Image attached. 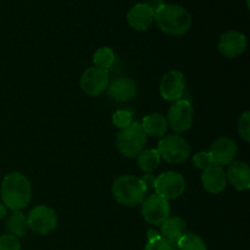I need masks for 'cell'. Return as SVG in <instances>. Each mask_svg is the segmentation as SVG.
Masks as SVG:
<instances>
[{"label": "cell", "instance_id": "8992f818", "mask_svg": "<svg viewBox=\"0 0 250 250\" xmlns=\"http://www.w3.org/2000/svg\"><path fill=\"white\" fill-rule=\"evenodd\" d=\"M186 182L181 173L167 171L159 175L155 180V194L166 200L177 199L185 193Z\"/></svg>", "mask_w": 250, "mask_h": 250}, {"label": "cell", "instance_id": "cb8c5ba5", "mask_svg": "<svg viewBox=\"0 0 250 250\" xmlns=\"http://www.w3.org/2000/svg\"><path fill=\"white\" fill-rule=\"evenodd\" d=\"M112 122L115 126L120 129H124L128 127L129 125L133 122V117H132V112L129 110L121 109L117 110L114 115H112Z\"/></svg>", "mask_w": 250, "mask_h": 250}, {"label": "cell", "instance_id": "ba28073f", "mask_svg": "<svg viewBox=\"0 0 250 250\" xmlns=\"http://www.w3.org/2000/svg\"><path fill=\"white\" fill-rule=\"evenodd\" d=\"M142 215L148 224L159 226L170 217V203L158 194L149 195L142 202Z\"/></svg>", "mask_w": 250, "mask_h": 250}, {"label": "cell", "instance_id": "f546056e", "mask_svg": "<svg viewBox=\"0 0 250 250\" xmlns=\"http://www.w3.org/2000/svg\"><path fill=\"white\" fill-rule=\"evenodd\" d=\"M146 4H148V6L150 7L154 11V14H155V12H158L159 10L165 5V2H164V0H148Z\"/></svg>", "mask_w": 250, "mask_h": 250}, {"label": "cell", "instance_id": "83f0119b", "mask_svg": "<svg viewBox=\"0 0 250 250\" xmlns=\"http://www.w3.org/2000/svg\"><path fill=\"white\" fill-rule=\"evenodd\" d=\"M193 164L197 168L204 170L208 166L211 165V158H210L209 151H199V153L193 155Z\"/></svg>", "mask_w": 250, "mask_h": 250}, {"label": "cell", "instance_id": "6da1fadb", "mask_svg": "<svg viewBox=\"0 0 250 250\" xmlns=\"http://www.w3.org/2000/svg\"><path fill=\"white\" fill-rule=\"evenodd\" d=\"M32 198L31 182L24 175L14 172L1 182L2 204L14 211H20L29 204Z\"/></svg>", "mask_w": 250, "mask_h": 250}, {"label": "cell", "instance_id": "9a60e30c", "mask_svg": "<svg viewBox=\"0 0 250 250\" xmlns=\"http://www.w3.org/2000/svg\"><path fill=\"white\" fill-rule=\"evenodd\" d=\"M202 183L210 194H220L227 186L226 172L221 166L211 164L203 170Z\"/></svg>", "mask_w": 250, "mask_h": 250}, {"label": "cell", "instance_id": "ffe728a7", "mask_svg": "<svg viewBox=\"0 0 250 250\" xmlns=\"http://www.w3.org/2000/svg\"><path fill=\"white\" fill-rule=\"evenodd\" d=\"M6 229L9 231V234L16 237V238H21L27 233L28 229V224H27V217L24 216L23 212L21 211H14L10 217L7 219Z\"/></svg>", "mask_w": 250, "mask_h": 250}, {"label": "cell", "instance_id": "603a6c76", "mask_svg": "<svg viewBox=\"0 0 250 250\" xmlns=\"http://www.w3.org/2000/svg\"><path fill=\"white\" fill-rule=\"evenodd\" d=\"M177 250H208L204 239L195 233H185L177 244Z\"/></svg>", "mask_w": 250, "mask_h": 250}, {"label": "cell", "instance_id": "9c48e42d", "mask_svg": "<svg viewBox=\"0 0 250 250\" xmlns=\"http://www.w3.org/2000/svg\"><path fill=\"white\" fill-rule=\"evenodd\" d=\"M28 227L38 234H48L58 226V216L51 208L45 205L36 207L27 216Z\"/></svg>", "mask_w": 250, "mask_h": 250}, {"label": "cell", "instance_id": "4316f807", "mask_svg": "<svg viewBox=\"0 0 250 250\" xmlns=\"http://www.w3.org/2000/svg\"><path fill=\"white\" fill-rule=\"evenodd\" d=\"M144 250H177V248L160 236L153 241H148Z\"/></svg>", "mask_w": 250, "mask_h": 250}, {"label": "cell", "instance_id": "7402d4cb", "mask_svg": "<svg viewBox=\"0 0 250 250\" xmlns=\"http://www.w3.org/2000/svg\"><path fill=\"white\" fill-rule=\"evenodd\" d=\"M93 62L97 67L109 71L115 62V53L112 51V49L107 48V46L99 48L94 53Z\"/></svg>", "mask_w": 250, "mask_h": 250}, {"label": "cell", "instance_id": "7a4b0ae2", "mask_svg": "<svg viewBox=\"0 0 250 250\" xmlns=\"http://www.w3.org/2000/svg\"><path fill=\"white\" fill-rule=\"evenodd\" d=\"M154 21L164 33L182 36L192 27V15L181 5L165 4L158 12H155Z\"/></svg>", "mask_w": 250, "mask_h": 250}, {"label": "cell", "instance_id": "5b68a950", "mask_svg": "<svg viewBox=\"0 0 250 250\" xmlns=\"http://www.w3.org/2000/svg\"><path fill=\"white\" fill-rule=\"evenodd\" d=\"M158 153L160 158L170 164H182L189 158L190 146L188 142L178 134L166 136L159 142Z\"/></svg>", "mask_w": 250, "mask_h": 250}, {"label": "cell", "instance_id": "5bb4252c", "mask_svg": "<svg viewBox=\"0 0 250 250\" xmlns=\"http://www.w3.org/2000/svg\"><path fill=\"white\" fill-rule=\"evenodd\" d=\"M107 94L117 103H126L137 95V84L128 77H119L107 85Z\"/></svg>", "mask_w": 250, "mask_h": 250}, {"label": "cell", "instance_id": "e0dca14e", "mask_svg": "<svg viewBox=\"0 0 250 250\" xmlns=\"http://www.w3.org/2000/svg\"><path fill=\"white\" fill-rule=\"evenodd\" d=\"M227 182L237 190H248L250 188V168L246 161H233L226 172Z\"/></svg>", "mask_w": 250, "mask_h": 250}, {"label": "cell", "instance_id": "d6986e66", "mask_svg": "<svg viewBox=\"0 0 250 250\" xmlns=\"http://www.w3.org/2000/svg\"><path fill=\"white\" fill-rule=\"evenodd\" d=\"M141 126L146 136L160 138V137L165 136L168 125L165 117L161 116L160 114H149L144 117Z\"/></svg>", "mask_w": 250, "mask_h": 250}, {"label": "cell", "instance_id": "8fae6325", "mask_svg": "<svg viewBox=\"0 0 250 250\" xmlns=\"http://www.w3.org/2000/svg\"><path fill=\"white\" fill-rule=\"evenodd\" d=\"M209 154L211 158V164L222 167L224 165H229L233 163L238 154V146L233 139L229 137H221L212 143Z\"/></svg>", "mask_w": 250, "mask_h": 250}, {"label": "cell", "instance_id": "3957f363", "mask_svg": "<svg viewBox=\"0 0 250 250\" xmlns=\"http://www.w3.org/2000/svg\"><path fill=\"white\" fill-rule=\"evenodd\" d=\"M148 190L142 183L141 178L131 175H124L112 185V195L119 204L124 207H136L146 198Z\"/></svg>", "mask_w": 250, "mask_h": 250}, {"label": "cell", "instance_id": "44dd1931", "mask_svg": "<svg viewBox=\"0 0 250 250\" xmlns=\"http://www.w3.org/2000/svg\"><path fill=\"white\" fill-rule=\"evenodd\" d=\"M160 155H159L156 149H148V150H143L138 155V167L141 168L143 172L151 173L158 166L160 165Z\"/></svg>", "mask_w": 250, "mask_h": 250}, {"label": "cell", "instance_id": "f1b7e54d", "mask_svg": "<svg viewBox=\"0 0 250 250\" xmlns=\"http://www.w3.org/2000/svg\"><path fill=\"white\" fill-rule=\"evenodd\" d=\"M155 180L156 177H154L151 173H146V175H143V177L141 178L142 183H143V186L146 187V190L154 189V187H155Z\"/></svg>", "mask_w": 250, "mask_h": 250}, {"label": "cell", "instance_id": "52a82bcc", "mask_svg": "<svg viewBox=\"0 0 250 250\" xmlns=\"http://www.w3.org/2000/svg\"><path fill=\"white\" fill-rule=\"evenodd\" d=\"M194 110L187 99H180L173 103L168 109L167 125L176 133H182L192 127Z\"/></svg>", "mask_w": 250, "mask_h": 250}, {"label": "cell", "instance_id": "ac0fdd59", "mask_svg": "<svg viewBox=\"0 0 250 250\" xmlns=\"http://www.w3.org/2000/svg\"><path fill=\"white\" fill-rule=\"evenodd\" d=\"M186 233V222L182 217L173 216L168 217L166 221L161 224V233L160 236L167 242H170L172 246L177 247L178 242Z\"/></svg>", "mask_w": 250, "mask_h": 250}, {"label": "cell", "instance_id": "d4e9b609", "mask_svg": "<svg viewBox=\"0 0 250 250\" xmlns=\"http://www.w3.org/2000/svg\"><path fill=\"white\" fill-rule=\"evenodd\" d=\"M238 132L246 142H250V112L246 111L238 120Z\"/></svg>", "mask_w": 250, "mask_h": 250}, {"label": "cell", "instance_id": "4fadbf2b", "mask_svg": "<svg viewBox=\"0 0 250 250\" xmlns=\"http://www.w3.org/2000/svg\"><path fill=\"white\" fill-rule=\"evenodd\" d=\"M219 50L227 58H237L247 49V37L238 31H229L219 39Z\"/></svg>", "mask_w": 250, "mask_h": 250}, {"label": "cell", "instance_id": "484cf974", "mask_svg": "<svg viewBox=\"0 0 250 250\" xmlns=\"http://www.w3.org/2000/svg\"><path fill=\"white\" fill-rule=\"evenodd\" d=\"M0 250H21V243L16 237L4 234L0 236Z\"/></svg>", "mask_w": 250, "mask_h": 250}, {"label": "cell", "instance_id": "277c9868", "mask_svg": "<svg viewBox=\"0 0 250 250\" xmlns=\"http://www.w3.org/2000/svg\"><path fill=\"white\" fill-rule=\"evenodd\" d=\"M146 134L139 122H132L128 127L121 129L117 134L116 148L127 158H136L143 151L146 144Z\"/></svg>", "mask_w": 250, "mask_h": 250}, {"label": "cell", "instance_id": "7c38bea8", "mask_svg": "<svg viewBox=\"0 0 250 250\" xmlns=\"http://www.w3.org/2000/svg\"><path fill=\"white\" fill-rule=\"evenodd\" d=\"M186 89L185 76L182 72L173 70L164 75L160 82L161 97L168 102H177L182 99Z\"/></svg>", "mask_w": 250, "mask_h": 250}, {"label": "cell", "instance_id": "2e32d148", "mask_svg": "<svg viewBox=\"0 0 250 250\" xmlns=\"http://www.w3.org/2000/svg\"><path fill=\"white\" fill-rule=\"evenodd\" d=\"M155 19V14L146 2H138L127 14V22L129 27L136 31H146Z\"/></svg>", "mask_w": 250, "mask_h": 250}, {"label": "cell", "instance_id": "1f68e13d", "mask_svg": "<svg viewBox=\"0 0 250 250\" xmlns=\"http://www.w3.org/2000/svg\"><path fill=\"white\" fill-rule=\"evenodd\" d=\"M5 216H6V207L0 203V220L4 219Z\"/></svg>", "mask_w": 250, "mask_h": 250}, {"label": "cell", "instance_id": "30bf717a", "mask_svg": "<svg viewBox=\"0 0 250 250\" xmlns=\"http://www.w3.org/2000/svg\"><path fill=\"white\" fill-rule=\"evenodd\" d=\"M109 71L103 70L97 66H92V67L87 68L81 76L80 84L85 94L90 95V97H98L104 93V90L109 85Z\"/></svg>", "mask_w": 250, "mask_h": 250}, {"label": "cell", "instance_id": "4dcf8cb0", "mask_svg": "<svg viewBox=\"0 0 250 250\" xmlns=\"http://www.w3.org/2000/svg\"><path fill=\"white\" fill-rule=\"evenodd\" d=\"M146 237H148V241H153V239L159 238V237H160V233H159L158 231H155V229H149Z\"/></svg>", "mask_w": 250, "mask_h": 250}]
</instances>
